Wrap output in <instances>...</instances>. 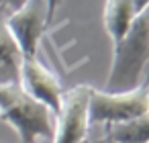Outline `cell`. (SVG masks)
Instances as JSON below:
<instances>
[{
  "instance_id": "obj_6",
  "label": "cell",
  "mask_w": 149,
  "mask_h": 143,
  "mask_svg": "<svg viewBox=\"0 0 149 143\" xmlns=\"http://www.w3.org/2000/svg\"><path fill=\"white\" fill-rule=\"evenodd\" d=\"M19 86L29 96H33L37 102H41L45 108H49L51 112H55L59 108L63 88H61L57 76L49 68H45L37 57L23 59L21 74H19Z\"/></svg>"
},
{
  "instance_id": "obj_11",
  "label": "cell",
  "mask_w": 149,
  "mask_h": 143,
  "mask_svg": "<svg viewBox=\"0 0 149 143\" xmlns=\"http://www.w3.org/2000/svg\"><path fill=\"white\" fill-rule=\"evenodd\" d=\"M135 2V8H137V13H143V10H147V4H149V0H133Z\"/></svg>"
},
{
  "instance_id": "obj_12",
  "label": "cell",
  "mask_w": 149,
  "mask_h": 143,
  "mask_svg": "<svg viewBox=\"0 0 149 143\" xmlns=\"http://www.w3.org/2000/svg\"><path fill=\"white\" fill-rule=\"evenodd\" d=\"M104 143H112V141H108V139H106V141H104Z\"/></svg>"
},
{
  "instance_id": "obj_3",
  "label": "cell",
  "mask_w": 149,
  "mask_h": 143,
  "mask_svg": "<svg viewBox=\"0 0 149 143\" xmlns=\"http://www.w3.org/2000/svg\"><path fill=\"white\" fill-rule=\"evenodd\" d=\"M149 116V92L147 82L131 92H104L92 88L88 98V121L90 125L112 127L118 123Z\"/></svg>"
},
{
  "instance_id": "obj_9",
  "label": "cell",
  "mask_w": 149,
  "mask_h": 143,
  "mask_svg": "<svg viewBox=\"0 0 149 143\" xmlns=\"http://www.w3.org/2000/svg\"><path fill=\"white\" fill-rule=\"evenodd\" d=\"M106 139L112 143H147L149 141V116L118 123L106 127Z\"/></svg>"
},
{
  "instance_id": "obj_7",
  "label": "cell",
  "mask_w": 149,
  "mask_h": 143,
  "mask_svg": "<svg viewBox=\"0 0 149 143\" xmlns=\"http://www.w3.org/2000/svg\"><path fill=\"white\" fill-rule=\"evenodd\" d=\"M137 8L133 0H104L102 8V27L112 43H116L127 29L131 27L133 19L137 17Z\"/></svg>"
},
{
  "instance_id": "obj_8",
  "label": "cell",
  "mask_w": 149,
  "mask_h": 143,
  "mask_svg": "<svg viewBox=\"0 0 149 143\" xmlns=\"http://www.w3.org/2000/svg\"><path fill=\"white\" fill-rule=\"evenodd\" d=\"M23 53L4 25H0V84H19Z\"/></svg>"
},
{
  "instance_id": "obj_5",
  "label": "cell",
  "mask_w": 149,
  "mask_h": 143,
  "mask_svg": "<svg viewBox=\"0 0 149 143\" xmlns=\"http://www.w3.org/2000/svg\"><path fill=\"white\" fill-rule=\"evenodd\" d=\"M4 27L15 39V43L19 45L25 59L37 57L41 39L49 35L45 0H27L19 10L8 15Z\"/></svg>"
},
{
  "instance_id": "obj_10",
  "label": "cell",
  "mask_w": 149,
  "mask_h": 143,
  "mask_svg": "<svg viewBox=\"0 0 149 143\" xmlns=\"http://www.w3.org/2000/svg\"><path fill=\"white\" fill-rule=\"evenodd\" d=\"M25 2H27V0H0V6H2V8H8L10 13H15V10H19Z\"/></svg>"
},
{
  "instance_id": "obj_4",
  "label": "cell",
  "mask_w": 149,
  "mask_h": 143,
  "mask_svg": "<svg viewBox=\"0 0 149 143\" xmlns=\"http://www.w3.org/2000/svg\"><path fill=\"white\" fill-rule=\"evenodd\" d=\"M94 86L78 84L63 90L59 108L53 112V135L51 143H84L88 137V98Z\"/></svg>"
},
{
  "instance_id": "obj_1",
  "label": "cell",
  "mask_w": 149,
  "mask_h": 143,
  "mask_svg": "<svg viewBox=\"0 0 149 143\" xmlns=\"http://www.w3.org/2000/svg\"><path fill=\"white\" fill-rule=\"evenodd\" d=\"M149 59V15L139 13L127 33L112 43L110 70L104 82V92H131L147 82Z\"/></svg>"
},
{
  "instance_id": "obj_2",
  "label": "cell",
  "mask_w": 149,
  "mask_h": 143,
  "mask_svg": "<svg viewBox=\"0 0 149 143\" xmlns=\"http://www.w3.org/2000/svg\"><path fill=\"white\" fill-rule=\"evenodd\" d=\"M0 116L15 129L21 143L51 141L53 112L19 84H0Z\"/></svg>"
}]
</instances>
